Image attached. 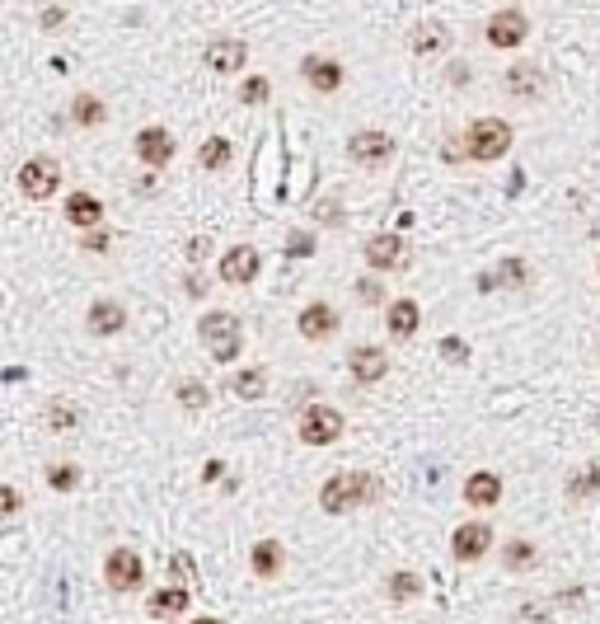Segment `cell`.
Segmentation results:
<instances>
[{
	"instance_id": "7c38bea8",
	"label": "cell",
	"mask_w": 600,
	"mask_h": 624,
	"mask_svg": "<svg viewBox=\"0 0 600 624\" xmlns=\"http://www.w3.org/2000/svg\"><path fill=\"white\" fill-rule=\"evenodd\" d=\"M300 75H305V85L314 94H338L343 80H347L343 61H333V57H305V61H300Z\"/></svg>"
},
{
	"instance_id": "8fae6325",
	"label": "cell",
	"mask_w": 600,
	"mask_h": 624,
	"mask_svg": "<svg viewBox=\"0 0 600 624\" xmlns=\"http://www.w3.org/2000/svg\"><path fill=\"white\" fill-rule=\"evenodd\" d=\"M131 151H137V160L150 164V170H164V164L174 160V137L164 127H141L137 141H131Z\"/></svg>"
},
{
	"instance_id": "5bb4252c",
	"label": "cell",
	"mask_w": 600,
	"mask_h": 624,
	"mask_svg": "<svg viewBox=\"0 0 600 624\" xmlns=\"http://www.w3.org/2000/svg\"><path fill=\"white\" fill-rule=\"evenodd\" d=\"M366 263L375 273H399V268H408V249L399 235H375V240H366Z\"/></svg>"
},
{
	"instance_id": "ac0fdd59",
	"label": "cell",
	"mask_w": 600,
	"mask_h": 624,
	"mask_svg": "<svg viewBox=\"0 0 600 624\" xmlns=\"http://www.w3.org/2000/svg\"><path fill=\"white\" fill-rule=\"evenodd\" d=\"M296 328H300V338H310V343H324V338L333 334V328H338V315H333V305L314 301V305H305V310H300Z\"/></svg>"
},
{
	"instance_id": "4fadbf2b",
	"label": "cell",
	"mask_w": 600,
	"mask_h": 624,
	"mask_svg": "<svg viewBox=\"0 0 600 624\" xmlns=\"http://www.w3.org/2000/svg\"><path fill=\"white\" fill-rule=\"evenodd\" d=\"M347 371H352L357 385H375V381H385V375H390V357L380 348H371V343H361V348L347 352Z\"/></svg>"
},
{
	"instance_id": "603a6c76",
	"label": "cell",
	"mask_w": 600,
	"mask_h": 624,
	"mask_svg": "<svg viewBox=\"0 0 600 624\" xmlns=\"http://www.w3.org/2000/svg\"><path fill=\"white\" fill-rule=\"evenodd\" d=\"M249 564H254L258 578H277V573L287 568V549H281V540H258Z\"/></svg>"
},
{
	"instance_id": "1f68e13d",
	"label": "cell",
	"mask_w": 600,
	"mask_h": 624,
	"mask_svg": "<svg viewBox=\"0 0 600 624\" xmlns=\"http://www.w3.org/2000/svg\"><path fill=\"white\" fill-rule=\"evenodd\" d=\"M268 94H272V85H268L263 75H249L244 85H240V99H244V104H263Z\"/></svg>"
},
{
	"instance_id": "ba28073f",
	"label": "cell",
	"mask_w": 600,
	"mask_h": 624,
	"mask_svg": "<svg viewBox=\"0 0 600 624\" xmlns=\"http://www.w3.org/2000/svg\"><path fill=\"white\" fill-rule=\"evenodd\" d=\"M104 578L113 591H137L146 582V564H141V554L137 549H113L108 554V564H104Z\"/></svg>"
},
{
	"instance_id": "7a4b0ae2",
	"label": "cell",
	"mask_w": 600,
	"mask_h": 624,
	"mask_svg": "<svg viewBox=\"0 0 600 624\" xmlns=\"http://www.w3.org/2000/svg\"><path fill=\"white\" fill-rule=\"evenodd\" d=\"M464 151H470V160H478V164L502 160L511 151V122H502V118H474L470 131H464Z\"/></svg>"
},
{
	"instance_id": "7402d4cb",
	"label": "cell",
	"mask_w": 600,
	"mask_h": 624,
	"mask_svg": "<svg viewBox=\"0 0 600 624\" xmlns=\"http://www.w3.org/2000/svg\"><path fill=\"white\" fill-rule=\"evenodd\" d=\"M507 94L511 99H540L544 94V71L540 66H511L507 71Z\"/></svg>"
},
{
	"instance_id": "f546056e",
	"label": "cell",
	"mask_w": 600,
	"mask_h": 624,
	"mask_svg": "<svg viewBox=\"0 0 600 624\" xmlns=\"http://www.w3.org/2000/svg\"><path fill=\"white\" fill-rule=\"evenodd\" d=\"M197 164H202V170H225L230 164V141L225 137H207L202 151H197Z\"/></svg>"
},
{
	"instance_id": "52a82bcc",
	"label": "cell",
	"mask_w": 600,
	"mask_h": 624,
	"mask_svg": "<svg viewBox=\"0 0 600 624\" xmlns=\"http://www.w3.org/2000/svg\"><path fill=\"white\" fill-rule=\"evenodd\" d=\"M488 549H493V525L488 521H464V525H455V535H450V554H455L460 564H478Z\"/></svg>"
},
{
	"instance_id": "d4e9b609",
	"label": "cell",
	"mask_w": 600,
	"mask_h": 624,
	"mask_svg": "<svg viewBox=\"0 0 600 624\" xmlns=\"http://www.w3.org/2000/svg\"><path fill=\"white\" fill-rule=\"evenodd\" d=\"M183 611H188V587H164V591L150 596V615L155 620H174Z\"/></svg>"
},
{
	"instance_id": "e575fe53",
	"label": "cell",
	"mask_w": 600,
	"mask_h": 624,
	"mask_svg": "<svg viewBox=\"0 0 600 624\" xmlns=\"http://www.w3.org/2000/svg\"><path fill=\"white\" fill-rule=\"evenodd\" d=\"M596 488H600V470H581L568 493H572V498H587V493H596Z\"/></svg>"
},
{
	"instance_id": "2e32d148",
	"label": "cell",
	"mask_w": 600,
	"mask_h": 624,
	"mask_svg": "<svg viewBox=\"0 0 600 624\" xmlns=\"http://www.w3.org/2000/svg\"><path fill=\"white\" fill-rule=\"evenodd\" d=\"M202 57H207V66L216 75H225V71H240V66L249 61V47L240 38H211Z\"/></svg>"
},
{
	"instance_id": "484cf974",
	"label": "cell",
	"mask_w": 600,
	"mask_h": 624,
	"mask_svg": "<svg viewBox=\"0 0 600 624\" xmlns=\"http://www.w3.org/2000/svg\"><path fill=\"white\" fill-rule=\"evenodd\" d=\"M230 394H240V399H263V390H268V375H263V367H249V371H235L225 375Z\"/></svg>"
},
{
	"instance_id": "d6a6232c",
	"label": "cell",
	"mask_w": 600,
	"mask_h": 624,
	"mask_svg": "<svg viewBox=\"0 0 600 624\" xmlns=\"http://www.w3.org/2000/svg\"><path fill=\"white\" fill-rule=\"evenodd\" d=\"M170 573H174L178 587H193V582H197V568H193L188 554H174V558H170Z\"/></svg>"
},
{
	"instance_id": "8d00e7d4",
	"label": "cell",
	"mask_w": 600,
	"mask_h": 624,
	"mask_svg": "<svg viewBox=\"0 0 600 624\" xmlns=\"http://www.w3.org/2000/svg\"><path fill=\"white\" fill-rule=\"evenodd\" d=\"M441 357L446 361H470V343H464V338H441Z\"/></svg>"
},
{
	"instance_id": "9a60e30c",
	"label": "cell",
	"mask_w": 600,
	"mask_h": 624,
	"mask_svg": "<svg viewBox=\"0 0 600 624\" xmlns=\"http://www.w3.org/2000/svg\"><path fill=\"white\" fill-rule=\"evenodd\" d=\"M418 324H422V310H418V301H413V296H404V301H390L385 328H390L394 343H408L413 334H418Z\"/></svg>"
},
{
	"instance_id": "4dcf8cb0",
	"label": "cell",
	"mask_w": 600,
	"mask_h": 624,
	"mask_svg": "<svg viewBox=\"0 0 600 624\" xmlns=\"http://www.w3.org/2000/svg\"><path fill=\"white\" fill-rule=\"evenodd\" d=\"M47 484H52L57 493H71L80 484V470L75 465H52V470H47Z\"/></svg>"
},
{
	"instance_id": "9c48e42d",
	"label": "cell",
	"mask_w": 600,
	"mask_h": 624,
	"mask_svg": "<svg viewBox=\"0 0 600 624\" xmlns=\"http://www.w3.org/2000/svg\"><path fill=\"white\" fill-rule=\"evenodd\" d=\"M258 268H263V258H258L254 244H235V249L221 254V282L225 287H249L258 277Z\"/></svg>"
},
{
	"instance_id": "4316f807",
	"label": "cell",
	"mask_w": 600,
	"mask_h": 624,
	"mask_svg": "<svg viewBox=\"0 0 600 624\" xmlns=\"http://www.w3.org/2000/svg\"><path fill=\"white\" fill-rule=\"evenodd\" d=\"M104 118H108L104 99H99V94H75V104H71V122L75 127H99Z\"/></svg>"
},
{
	"instance_id": "ffe728a7",
	"label": "cell",
	"mask_w": 600,
	"mask_h": 624,
	"mask_svg": "<svg viewBox=\"0 0 600 624\" xmlns=\"http://www.w3.org/2000/svg\"><path fill=\"white\" fill-rule=\"evenodd\" d=\"M413 52H418V57H441V52H450V28L437 24V20L413 24Z\"/></svg>"
},
{
	"instance_id": "30bf717a",
	"label": "cell",
	"mask_w": 600,
	"mask_h": 624,
	"mask_svg": "<svg viewBox=\"0 0 600 624\" xmlns=\"http://www.w3.org/2000/svg\"><path fill=\"white\" fill-rule=\"evenodd\" d=\"M483 33H488V47H502V52H507V47H521V43H525L530 20H525L521 10H497Z\"/></svg>"
},
{
	"instance_id": "3957f363",
	"label": "cell",
	"mask_w": 600,
	"mask_h": 624,
	"mask_svg": "<svg viewBox=\"0 0 600 624\" xmlns=\"http://www.w3.org/2000/svg\"><path fill=\"white\" fill-rule=\"evenodd\" d=\"M197 338L207 343V352L216 361H235L240 357V320L225 315V310H211V315H202V324H197Z\"/></svg>"
},
{
	"instance_id": "b9f144b4",
	"label": "cell",
	"mask_w": 600,
	"mask_h": 624,
	"mask_svg": "<svg viewBox=\"0 0 600 624\" xmlns=\"http://www.w3.org/2000/svg\"><path fill=\"white\" fill-rule=\"evenodd\" d=\"M193 624H221V620H211V615H207V620H193Z\"/></svg>"
},
{
	"instance_id": "8992f818",
	"label": "cell",
	"mask_w": 600,
	"mask_h": 624,
	"mask_svg": "<svg viewBox=\"0 0 600 624\" xmlns=\"http://www.w3.org/2000/svg\"><path fill=\"white\" fill-rule=\"evenodd\" d=\"M343 437V414L328 404H310L305 414H300V441L305 446H328V441Z\"/></svg>"
},
{
	"instance_id": "836d02e7",
	"label": "cell",
	"mask_w": 600,
	"mask_h": 624,
	"mask_svg": "<svg viewBox=\"0 0 600 624\" xmlns=\"http://www.w3.org/2000/svg\"><path fill=\"white\" fill-rule=\"evenodd\" d=\"M178 404H183V408H207V390L197 385V381H183V385H178Z\"/></svg>"
},
{
	"instance_id": "ab89813d",
	"label": "cell",
	"mask_w": 600,
	"mask_h": 624,
	"mask_svg": "<svg viewBox=\"0 0 600 624\" xmlns=\"http://www.w3.org/2000/svg\"><path fill=\"white\" fill-rule=\"evenodd\" d=\"M287 244H291V254H300V258H305V254H314V240H310V235H300V230H296V235H291Z\"/></svg>"
},
{
	"instance_id": "5b68a950",
	"label": "cell",
	"mask_w": 600,
	"mask_h": 624,
	"mask_svg": "<svg viewBox=\"0 0 600 624\" xmlns=\"http://www.w3.org/2000/svg\"><path fill=\"white\" fill-rule=\"evenodd\" d=\"M347 155H352V164H361V170H385V164L394 160V137L390 131H352L347 137Z\"/></svg>"
},
{
	"instance_id": "6da1fadb",
	"label": "cell",
	"mask_w": 600,
	"mask_h": 624,
	"mask_svg": "<svg viewBox=\"0 0 600 624\" xmlns=\"http://www.w3.org/2000/svg\"><path fill=\"white\" fill-rule=\"evenodd\" d=\"M380 498V479L375 474H361V470H347V474H333V479L320 488V507L328 517H343V512H357V507L375 502Z\"/></svg>"
},
{
	"instance_id": "d6986e66",
	"label": "cell",
	"mask_w": 600,
	"mask_h": 624,
	"mask_svg": "<svg viewBox=\"0 0 600 624\" xmlns=\"http://www.w3.org/2000/svg\"><path fill=\"white\" fill-rule=\"evenodd\" d=\"M497 498H502V479H497V474L478 470V474H470V479H464V502L478 507V512L497 507Z\"/></svg>"
},
{
	"instance_id": "74e56055",
	"label": "cell",
	"mask_w": 600,
	"mask_h": 624,
	"mask_svg": "<svg viewBox=\"0 0 600 624\" xmlns=\"http://www.w3.org/2000/svg\"><path fill=\"white\" fill-rule=\"evenodd\" d=\"M61 20H66V5H43L38 10V24L43 28H61Z\"/></svg>"
},
{
	"instance_id": "83f0119b",
	"label": "cell",
	"mask_w": 600,
	"mask_h": 624,
	"mask_svg": "<svg viewBox=\"0 0 600 624\" xmlns=\"http://www.w3.org/2000/svg\"><path fill=\"white\" fill-rule=\"evenodd\" d=\"M418 591H422V578H418V573H408V568L390 573V582H385L390 601H418Z\"/></svg>"
},
{
	"instance_id": "e0dca14e",
	"label": "cell",
	"mask_w": 600,
	"mask_h": 624,
	"mask_svg": "<svg viewBox=\"0 0 600 624\" xmlns=\"http://www.w3.org/2000/svg\"><path fill=\"white\" fill-rule=\"evenodd\" d=\"M85 324H90V334L113 338V334H122V328H127V305L122 301H94Z\"/></svg>"
},
{
	"instance_id": "f35d334b",
	"label": "cell",
	"mask_w": 600,
	"mask_h": 624,
	"mask_svg": "<svg viewBox=\"0 0 600 624\" xmlns=\"http://www.w3.org/2000/svg\"><path fill=\"white\" fill-rule=\"evenodd\" d=\"M0 507H5V517H14V512H20V488H14V484H5V488H0Z\"/></svg>"
},
{
	"instance_id": "cb8c5ba5",
	"label": "cell",
	"mask_w": 600,
	"mask_h": 624,
	"mask_svg": "<svg viewBox=\"0 0 600 624\" xmlns=\"http://www.w3.org/2000/svg\"><path fill=\"white\" fill-rule=\"evenodd\" d=\"M43 423H47V432L71 437L75 427H80V408L71 399H52V404H47V414H43Z\"/></svg>"
},
{
	"instance_id": "277c9868",
	"label": "cell",
	"mask_w": 600,
	"mask_h": 624,
	"mask_svg": "<svg viewBox=\"0 0 600 624\" xmlns=\"http://www.w3.org/2000/svg\"><path fill=\"white\" fill-rule=\"evenodd\" d=\"M57 188H61V164L52 155H33L20 164V193L28 202H47Z\"/></svg>"
},
{
	"instance_id": "60d3db41",
	"label": "cell",
	"mask_w": 600,
	"mask_h": 624,
	"mask_svg": "<svg viewBox=\"0 0 600 624\" xmlns=\"http://www.w3.org/2000/svg\"><path fill=\"white\" fill-rule=\"evenodd\" d=\"M85 249H90V254H104V249H108V230H94V235L85 240Z\"/></svg>"
},
{
	"instance_id": "d590c367",
	"label": "cell",
	"mask_w": 600,
	"mask_h": 624,
	"mask_svg": "<svg viewBox=\"0 0 600 624\" xmlns=\"http://www.w3.org/2000/svg\"><path fill=\"white\" fill-rule=\"evenodd\" d=\"M357 301L361 305H380V301H385V287L371 282V277H361V282H357Z\"/></svg>"
},
{
	"instance_id": "44dd1931",
	"label": "cell",
	"mask_w": 600,
	"mask_h": 624,
	"mask_svg": "<svg viewBox=\"0 0 600 624\" xmlns=\"http://www.w3.org/2000/svg\"><path fill=\"white\" fill-rule=\"evenodd\" d=\"M66 221H71L75 230H94L99 221H104V202H99L94 193H71L66 197Z\"/></svg>"
},
{
	"instance_id": "f1b7e54d",
	"label": "cell",
	"mask_w": 600,
	"mask_h": 624,
	"mask_svg": "<svg viewBox=\"0 0 600 624\" xmlns=\"http://www.w3.org/2000/svg\"><path fill=\"white\" fill-rule=\"evenodd\" d=\"M502 564H507L511 573H525V568L540 564V554H535V545H530V540H511V545L502 549Z\"/></svg>"
}]
</instances>
